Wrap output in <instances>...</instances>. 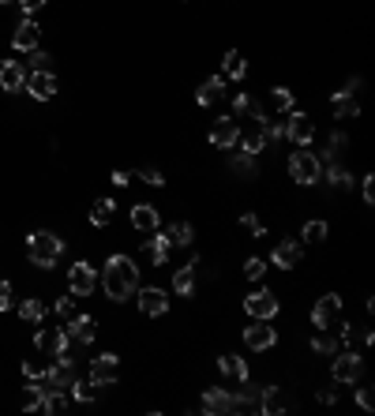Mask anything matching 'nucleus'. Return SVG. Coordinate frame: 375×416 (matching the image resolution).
I'll list each match as a JSON object with an SVG mask.
<instances>
[{
  "label": "nucleus",
  "mask_w": 375,
  "mask_h": 416,
  "mask_svg": "<svg viewBox=\"0 0 375 416\" xmlns=\"http://www.w3.org/2000/svg\"><path fill=\"white\" fill-rule=\"evenodd\" d=\"M102 289H105V297L120 304V300H131L136 297V289H139V267H136V259L131 255H109L105 259V267H102Z\"/></svg>",
  "instance_id": "obj_1"
},
{
  "label": "nucleus",
  "mask_w": 375,
  "mask_h": 416,
  "mask_svg": "<svg viewBox=\"0 0 375 416\" xmlns=\"http://www.w3.org/2000/svg\"><path fill=\"white\" fill-rule=\"evenodd\" d=\"M229 375H233L237 382H248V360H240V356H229Z\"/></svg>",
  "instance_id": "obj_46"
},
{
  "label": "nucleus",
  "mask_w": 375,
  "mask_h": 416,
  "mask_svg": "<svg viewBox=\"0 0 375 416\" xmlns=\"http://www.w3.org/2000/svg\"><path fill=\"white\" fill-rule=\"evenodd\" d=\"M199 409H203L206 416H229V390H222V387H206Z\"/></svg>",
  "instance_id": "obj_21"
},
{
  "label": "nucleus",
  "mask_w": 375,
  "mask_h": 416,
  "mask_svg": "<svg viewBox=\"0 0 375 416\" xmlns=\"http://www.w3.org/2000/svg\"><path fill=\"white\" fill-rule=\"evenodd\" d=\"M23 86H27L23 64H19V60H0V90L15 94V90H23Z\"/></svg>",
  "instance_id": "obj_19"
},
{
  "label": "nucleus",
  "mask_w": 375,
  "mask_h": 416,
  "mask_svg": "<svg viewBox=\"0 0 375 416\" xmlns=\"http://www.w3.org/2000/svg\"><path fill=\"white\" fill-rule=\"evenodd\" d=\"M360 192H364V203H375V177H371V173H368V177H364V184H360Z\"/></svg>",
  "instance_id": "obj_53"
},
{
  "label": "nucleus",
  "mask_w": 375,
  "mask_h": 416,
  "mask_svg": "<svg viewBox=\"0 0 375 416\" xmlns=\"http://www.w3.org/2000/svg\"><path fill=\"white\" fill-rule=\"evenodd\" d=\"M30 68L34 72H53V57L41 53V49H30Z\"/></svg>",
  "instance_id": "obj_47"
},
{
  "label": "nucleus",
  "mask_w": 375,
  "mask_h": 416,
  "mask_svg": "<svg viewBox=\"0 0 375 416\" xmlns=\"http://www.w3.org/2000/svg\"><path fill=\"white\" fill-rule=\"evenodd\" d=\"M237 139H240L237 120H233V116H218V120H214V128H211V143H214V147H222V150H233V147H237Z\"/></svg>",
  "instance_id": "obj_16"
},
{
  "label": "nucleus",
  "mask_w": 375,
  "mask_h": 416,
  "mask_svg": "<svg viewBox=\"0 0 375 416\" xmlns=\"http://www.w3.org/2000/svg\"><path fill=\"white\" fill-rule=\"evenodd\" d=\"M139 180H143V184H150V188H162V184H165V177H162L158 169H143V173H139Z\"/></svg>",
  "instance_id": "obj_52"
},
{
  "label": "nucleus",
  "mask_w": 375,
  "mask_h": 416,
  "mask_svg": "<svg viewBox=\"0 0 375 416\" xmlns=\"http://www.w3.org/2000/svg\"><path fill=\"white\" fill-rule=\"evenodd\" d=\"M229 169H233V173H240V177H256V158H251V154H244V150H240V154H233V158H229Z\"/></svg>",
  "instance_id": "obj_40"
},
{
  "label": "nucleus",
  "mask_w": 375,
  "mask_h": 416,
  "mask_svg": "<svg viewBox=\"0 0 375 416\" xmlns=\"http://www.w3.org/2000/svg\"><path fill=\"white\" fill-rule=\"evenodd\" d=\"M38 41H41V27L34 23V19H23V23L15 27V34H12V46L19 49V53H30V49H38Z\"/></svg>",
  "instance_id": "obj_20"
},
{
  "label": "nucleus",
  "mask_w": 375,
  "mask_h": 416,
  "mask_svg": "<svg viewBox=\"0 0 375 416\" xmlns=\"http://www.w3.org/2000/svg\"><path fill=\"white\" fill-rule=\"evenodd\" d=\"M312 349L319 356H334L338 349H341V334H315L312 337Z\"/></svg>",
  "instance_id": "obj_35"
},
{
  "label": "nucleus",
  "mask_w": 375,
  "mask_h": 416,
  "mask_svg": "<svg viewBox=\"0 0 375 416\" xmlns=\"http://www.w3.org/2000/svg\"><path fill=\"white\" fill-rule=\"evenodd\" d=\"M240 225H244V229H248L251 236H259V240L267 236V225H263V222H259L256 214H244V217H240Z\"/></svg>",
  "instance_id": "obj_48"
},
{
  "label": "nucleus",
  "mask_w": 375,
  "mask_h": 416,
  "mask_svg": "<svg viewBox=\"0 0 375 416\" xmlns=\"http://www.w3.org/2000/svg\"><path fill=\"white\" fill-rule=\"evenodd\" d=\"M113 217H117V203L113 199H94V206H91V225L94 229L113 225Z\"/></svg>",
  "instance_id": "obj_29"
},
{
  "label": "nucleus",
  "mask_w": 375,
  "mask_h": 416,
  "mask_svg": "<svg viewBox=\"0 0 375 416\" xmlns=\"http://www.w3.org/2000/svg\"><path fill=\"white\" fill-rule=\"evenodd\" d=\"M195 267H199V255H192L180 270L173 274V293L176 297H192L195 293Z\"/></svg>",
  "instance_id": "obj_22"
},
{
  "label": "nucleus",
  "mask_w": 375,
  "mask_h": 416,
  "mask_svg": "<svg viewBox=\"0 0 375 416\" xmlns=\"http://www.w3.org/2000/svg\"><path fill=\"white\" fill-rule=\"evenodd\" d=\"M259 394H263V387H240L237 394L229 390V412H259Z\"/></svg>",
  "instance_id": "obj_18"
},
{
  "label": "nucleus",
  "mask_w": 375,
  "mask_h": 416,
  "mask_svg": "<svg viewBox=\"0 0 375 416\" xmlns=\"http://www.w3.org/2000/svg\"><path fill=\"white\" fill-rule=\"evenodd\" d=\"M46 379H49V387H57V390H72V382L79 379V375H75L72 356L68 353H57V360H53L49 371H46Z\"/></svg>",
  "instance_id": "obj_14"
},
{
  "label": "nucleus",
  "mask_w": 375,
  "mask_h": 416,
  "mask_svg": "<svg viewBox=\"0 0 375 416\" xmlns=\"http://www.w3.org/2000/svg\"><path fill=\"white\" fill-rule=\"evenodd\" d=\"M68 330V342H79V345H91L98 337V319L94 315H75V319L64 326Z\"/></svg>",
  "instance_id": "obj_17"
},
{
  "label": "nucleus",
  "mask_w": 375,
  "mask_h": 416,
  "mask_svg": "<svg viewBox=\"0 0 375 416\" xmlns=\"http://www.w3.org/2000/svg\"><path fill=\"white\" fill-rule=\"evenodd\" d=\"M274 109H282V113H289V109H296V98H293V90L289 86H274Z\"/></svg>",
  "instance_id": "obj_43"
},
{
  "label": "nucleus",
  "mask_w": 375,
  "mask_h": 416,
  "mask_svg": "<svg viewBox=\"0 0 375 416\" xmlns=\"http://www.w3.org/2000/svg\"><path fill=\"white\" fill-rule=\"evenodd\" d=\"M278 297H274L270 289H256L251 297H244V311L251 315V319H274L278 315Z\"/></svg>",
  "instance_id": "obj_9"
},
{
  "label": "nucleus",
  "mask_w": 375,
  "mask_h": 416,
  "mask_svg": "<svg viewBox=\"0 0 375 416\" xmlns=\"http://www.w3.org/2000/svg\"><path fill=\"white\" fill-rule=\"evenodd\" d=\"M27 94L34 98V102H49V98L57 94V75L53 72H30L27 75Z\"/></svg>",
  "instance_id": "obj_15"
},
{
  "label": "nucleus",
  "mask_w": 375,
  "mask_h": 416,
  "mask_svg": "<svg viewBox=\"0 0 375 416\" xmlns=\"http://www.w3.org/2000/svg\"><path fill=\"white\" fill-rule=\"evenodd\" d=\"M34 345H38V353L57 356V353L68 349V330H64V326H41V330L34 334Z\"/></svg>",
  "instance_id": "obj_11"
},
{
  "label": "nucleus",
  "mask_w": 375,
  "mask_h": 416,
  "mask_svg": "<svg viewBox=\"0 0 375 416\" xmlns=\"http://www.w3.org/2000/svg\"><path fill=\"white\" fill-rule=\"evenodd\" d=\"M244 345L256 349V353H263V349H274V345H278V330L270 326V319H256V323L244 330Z\"/></svg>",
  "instance_id": "obj_10"
},
{
  "label": "nucleus",
  "mask_w": 375,
  "mask_h": 416,
  "mask_svg": "<svg viewBox=\"0 0 375 416\" xmlns=\"http://www.w3.org/2000/svg\"><path fill=\"white\" fill-rule=\"evenodd\" d=\"M364 371V360L360 353H353V349H346V353H334V364H330V375H334V382H357Z\"/></svg>",
  "instance_id": "obj_7"
},
{
  "label": "nucleus",
  "mask_w": 375,
  "mask_h": 416,
  "mask_svg": "<svg viewBox=\"0 0 375 416\" xmlns=\"http://www.w3.org/2000/svg\"><path fill=\"white\" fill-rule=\"evenodd\" d=\"M113 184H117V188H128V184H131V173L117 169V173H113Z\"/></svg>",
  "instance_id": "obj_56"
},
{
  "label": "nucleus",
  "mask_w": 375,
  "mask_h": 416,
  "mask_svg": "<svg viewBox=\"0 0 375 416\" xmlns=\"http://www.w3.org/2000/svg\"><path fill=\"white\" fill-rule=\"evenodd\" d=\"M225 98V75H211L199 90H195V102H199L203 109H211V105H218Z\"/></svg>",
  "instance_id": "obj_25"
},
{
  "label": "nucleus",
  "mask_w": 375,
  "mask_h": 416,
  "mask_svg": "<svg viewBox=\"0 0 375 416\" xmlns=\"http://www.w3.org/2000/svg\"><path fill=\"white\" fill-rule=\"evenodd\" d=\"M41 398H46V387H41V379H30L23 394H19V405H23L27 412H38L41 409Z\"/></svg>",
  "instance_id": "obj_30"
},
{
  "label": "nucleus",
  "mask_w": 375,
  "mask_h": 416,
  "mask_svg": "<svg viewBox=\"0 0 375 416\" xmlns=\"http://www.w3.org/2000/svg\"><path fill=\"white\" fill-rule=\"evenodd\" d=\"M131 225H136L139 233H154V229L162 225V214H158V206H150V203H139L136 210H131Z\"/></svg>",
  "instance_id": "obj_27"
},
{
  "label": "nucleus",
  "mask_w": 375,
  "mask_h": 416,
  "mask_svg": "<svg viewBox=\"0 0 375 416\" xmlns=\"http://www.w3.org/2000/svg\"><path fill=\"white\" fill-rule=\"evenodd\" d=\"M68 289H72V297H91V293L98 289V270H94L86 259L72 262V270H68Z\"/></svg>",
  "instance_id": "obj_5"
},
{
  "label": "nucleus",
  "mask_w": 375,
  "mask_h": 416,
  "mask_svg": "<svg viewBox=\"0 0 375 416\" xmlns=\"http://www.w3.org/2000/svg\"><path fill=\"white\" fill-rule=\"evenodd\" d=\"M57 315H60L64 323H72L75 315H79V308H75V297H60V300H57Z\"/></svg>",
  "instance_id": "obj_45"
},
{
  "label": "nucleus",
  "mask_w": 375,
  "mask_h": 416,
  "mask_svg": "<svg viewBox=\"0 0 375 416\" xmlns=\"http://www.w3.org/2000/svg\"><path fill=\"white\" fill-rule=\"evenodd\" d=\"M296 409V398L289 390H282V387H263L259 394V412L263 416H282V412H289Z\"/></svg>",
  "instance_id": "obj_6"
},
{
  "label": "nucleus",
  "mask_w": 375,
  "mask_h": 416,
  "mask_svg": "<svg viewBox=\"0 0 375 416\" xmlns=\"http://www.w3.org/2000/svg\"><path fill=\"white\" fill-rule=\"evenodd\" d=\"M338 387H341V382H334V387H327V390H319L315 398L323 401V405H334V401H338Z\"/></svg>",
  "instance_id": "obj_54"
},
{
  "label": "nucleus",
  "mask_w": 375,
  "mask_h": 416,
  "mask_svg": "<svg viewBox=\"0 0 375 416\" xmlns=\"http://www.w3.org/2000/svg\"><path fill=\"white\" fill-rule=\"evenodd\" d=\"M136 304H139L143 315H165V311H169V293L158 289V286L136 289Z\"/></svg>",
  "instance_id": "obj_12"
},
{
  "label": "nucleus",
  "mask_w": 375,
  "mask_h": 416,
  "mask_svg": "<svg viewBox=\"0 0 375 416\" xmlns=\"http://www.w3.org/2000/svg\"><path fill=\"white\" fill-rule=\"evenodd\" d=\"M222 72H225V79H244V75H248V60H244V53L229 49L225 57H222Z\"/></svg>",
  "instance_id": "obj_31"
},
{
  "label": "nucleus",
  "mask_w": 375,
  "mask_h": 416,
  "mask_svg": "<svg viewBox=\"0 0 375 416\" xmlns=\"http://www.w3.org/2000/svg\"><path fill=\"white\" fill-rule=\"evenodd\" d=\"M15 304V289H12V281H0V311H8Z\"/></svg>",
  "instance_id": "obj_50"
},
{
  "label": "nucleus",
  "mask_w": 375,
  "mask_h": 416,
  "mask_svg": "<svg viewBox=\"0 0 375 416\" xmlns=\"http://www.w3.org/2000/svg\"><path fill=\"white\" fill-rule=\"evenodd\" d=\"M312 323H315V330H330V334H346L349 330V326L341 323V297L338 293H323V297L315 300Z\"/></svg>",
  "instance_id": "obj_3"
},
{
  "label": "nucleus",
  "mask_w": 375,
  "mask_h": 416,
  "mask_svg": "<svg viewBox=\"0 0 375 416\" xmlns=\"http://www.w3.org/2000/svg\"><path fill=\"white\" fill-rule=\"evenodd\" d=\"M259 131H263V139H267V147H274L278 139H285V124H278V120H270V116L259 124Z\"/></svg>",
  "instance_id": "obj_42"
},
{
  "label": "nucleus",
  "mask_w": 375,
  "mask_h": 416,
  "mask_svg": "<svg viewBox=\"0 0 375 416\" xmlns=\"http://www.w3.org/2000/svg\"><path fill=\"white\" fill-rule=\"evenodd\" d=\"M327 180L334 184V188H341V192H349V188H353V173H349L346 166H338V161H330V169H327Z\"/></svg>",
  "instance_id": "obj_38"
},
{
  "label": "nucleus",
  "mask_w": 375,
  "mask_h": 416,
  "mask_svg": "<svg viewBox=\"0 0 375 416\" xmlns=\"http://www.w3.org/2000/svg\"><path fill=\"white\" fill-rule=\"evenodd\" d=\"M60 251H64V240L57 233H49V229H34V233L27 236V259L41 270H49L53 262L60 259Z\"/></svg>",
  "instance_id": "obj_2"
},
{
  "label": "nucleus",
  "mask_w": 375,
  "mask_h": 416,
  "mask_svg": "<svg viewBox=\"0 0 375 416\" xmlns=\"http://www.w3.org/2000/svg\"><path fill=\"white\" fill-rule=\"evenodd\" d=\"M327 233H330V225H327V222H319V217H315V222H308V225L301 229V240H308V244H323V240H327Z\"/></svg>",
  "instance_id": "obj_39"
},
{
  "label": "nucleus",
  "mask_w": 375,
  "mask_h": 416,
  "mask_svg": "<svg viewBox=\"0 0 375 416\" xmlns=\"http://www.w3.org/2000/svg\"><path fill=\"white\" fill-rule=\"evenodd\" d=\"M357 405H360L364 412L375 409V394H371V387H360V390H357Z\"/></svg>",
  "instance_id": "obj_51"
},
{
  "label": "nucleus",
  "mask_w": 375,
  "mask_h": 416,
  "mask_svg": "<svg viewBox=\"0 0 375 416\" xmlns=\"http://www.w3.org/2000/svg\"><path fill=\"white\" fill-rule=\"evenodd\" d=\"M68 409V394L57 390V387H46V398H41V412H64Z\"/></svg>",
  "instance_id": "obj_34"
},
{
  "label": "nucleus",
  "mask_w": 375,
  "mask_h": 416,
  "mask_svg": "<svg viewBox=\"0 0 375 416\" xmlns=\"http://www.w3.org/2000/svg\"><path fill=\"white\" fill-rule=\"evenodd\" d=\"M98 390H102V387H94V382H79V379L72 382V398L79 401V405H91V401H98Z\"/></svg>",
  "instance_id": "obj_41"
},
{
  "label": "nucleus",
  "mask_w": 375,
  "mask_h": 416,
  "mask_svg": "<svg viewBox=\"0 0 375 416\" xmlns=\"http://www.w3.org/2000/svg\"><path fill=\"white\" fill-rule=\"evenodd\" d=\"M263 274H267V262H263L259 255H251V259L244 262V278H248V281H263Z\"/></svg>",
  "instance_id": "obj_44"
},
{
  "label": "nucleus",
  "mask_w": 375,
  "mask_h": 416,
  "mask_svg": "<svg viewBox=\"0 0 375 416\" xmlns=\"http://www.w3.org/2000/svg\"><path fill=\"white\" fill-rule=\"evenodd\" d=\"M285 139H293L296 147H308L315 139V120L301 113V109H289V120H285Z\"/></svg>",
  "instance_id": "obj_8"
},
{
  "label": "nucleus",
  "mask_w": 375,
  "mask_h": 416,
  "mask_svg": "<svg viewBox=\"0 0 375 416\" xmlns=\"http://www.w3.org/2000/svg\"><path fill=\"white\" fill-rule=\"evenodd\" d=\"M169 240H173V248H192L195 225H192V222H173V225H169Z\"/></svg>",
  "instance_id": "obj_33"
},
{
  "label": "nucleus",
  "mask_w": 375,
  "mask_h": 416,
  "mask_svg": "<svg viewBox=\"0 0 375 416\" xmlns=\"http://www.w3.org/2000/svg\"><path fill=\"white\" fill-rule=\"evenodd\" d=\"M233 113L256 120V124H263V120H267V109H263L256 98H248V94H237V98H233Z\"/></svg>",
  "instance_id": "obj_28"
},
{
  "label": "nucleus",
  "mask_w": 375,
  "mask_h": 416,
  "mask_svg": "<svg viewBox=\"0 0 375 416\" xmlns=\"http://www.w3.org/2000/svg\"><path fill=\"white\" fill-rule=\"evenodd\" d=\"M237 147L244 150V154H251V158H259L263 150H270V147H267V139H263V131H248V135H244V131H240Z\"/></svg>",
  "instance_id": "obj_32"
},
{
  "label": "nucleus",
  "mask_w": 375,
  "mask_h": 416,
  "mask_svg": "<svg viewBox=\"0 0 375 416\" xmlns=\"http://www.w3.org/2000/svg\"><path fill=\"white\" fill-rule=\"evenodd\" d=\"M0 4H12V0H0Z\"/></svg>",
  "instance_id": "obj_57"
},
{
  "label": "nucleus",
  "mask_w": 375,
  "mask_h": 416,
  "mask_svg": "<svg viewBox=\"0 0 375 416\" xmlns=\"http://www.w3.org/2000/svg\"><path fill=\"white\" fill-rule=\"evenodd\" d=\"M49 364H41V360H23V375L27 379H46Z\"/></svg>",
  "instance_id": "obj_49"
},
{
  "label": "nucleus",
  "mask_w": 375,
  "mask_h": 416,
  "mask_svg": "<svg viewBox=\"0 0 375 416\" xmlns=\"http://www.w3.org/2000/svg\"><path fill=\"white\" fill-rule=\"evenodd\" d=\"M330 113H334V120H357L360 105H357V98H353V94L334 90V98H330Z\"/></svg>",
  "instance_id": "obj_26"
},
{
  "label": "nucleus",
  "mask_w": 375,
  "mask_h": 416,
  "mask_svg": "<svg viewBox=\"0 0 375 416\" xmlns=\"http://www.w3.org/2000/svg\"><path fill=\"white\" fill-rule=\"evenodd\" d=\"M143 248H147L154 267H165V259H169V251H173V240H169V233H158V229H154L150 240H143Z\"/></svg>",
  "instance_id": "obj_23"
},
{
  "label": "nucleus",
  "mask_w": 375,
  "mask_h": 416,
  "mask_svg": "<svg viewBox=\"0 0 375 416\" xmlns=\"http://www.w3.org/2000/svg\"><path fill=\"white\" fill-rule=\"evenodd\" d=\"M289 177H293V184H301V188H312V184L323 180V161H319L315 150H293Z\"/></svg>",
  "instance_id": "obj_4"
},
{
  "label": "nucleus",
  "mask_w": 375,
  "mask_h": 416,
  "mask_svg": "<svg viewBox=\"0 0 375 416\" xmlns=\"http://www.w3.org/2000/svg\"><path fill=\"white\" fill-rule=\"evenodd\" d=\"M19 315H23L27 323H41L46 319V304L38 297H27V300H19Z\"/></svg>",
  "instance_id": "obj_36"
},
{
  "label": "nucleus",
  "mask_w": 375,
  "mask_h": 416,
  "mask_svg": "<svg viewBox=\"0 0 375 416\" xmlns=\"http://www.w3.org/2000/svg\"><path fill=\"white\" fill-rule=\"evenodd\" d=\"M19 4H23V15H34V12L46 8V0H19Z\"/></svg>",
  "instance_id": "obj_55"
},
{
  "label": "nucleus",
  "mask_w": 375,
  "mask_h": 416,
  "mask_svg": "<svg viewBox=\"0 0 375 416\" xmlns=\"http://www.w3.org/2000/svg\"><path fill=\"white\" fill-rule=\"evenodd\" d=\"M117 371H120V356H113V353H102V356L91 360V382L94 387H113Z\"/></svg>",
  "instance_id": "obj_13"
},
{
  "label": "nucleus",
  "mask_w": 375,
  "mask_h": 416,
  "mask_svg": "<svg viewBox=\"0 0 375 416\" xmlns=\"http://www.w3.org/2000/svg\"><path fill=\"white\" fill-rule=\"evenodd\" d=\"M346 147H349V135H346V131H334V135H330V143H327V150H323L327 166H330V161H338L341 154H346Z\"/></svg>",
  "instance_id": "obj_37"
},
{
  "label": "nucleus",
  "mask_w": 375,
  "mask_h": 416,
  "mask_svg": "<svg viewBox=\"0 0 375 416\" xmlns=\"http://www.w3.org/2000/svg\"><path fill=\"white\" fill-rule=\"evenodd\" d=\"M301 259H304V248L296 244V240H278V248H274V267H278V270H293Z\"/></svg>",
  "instance_id": "obj_24"
}]
</instances>
